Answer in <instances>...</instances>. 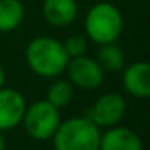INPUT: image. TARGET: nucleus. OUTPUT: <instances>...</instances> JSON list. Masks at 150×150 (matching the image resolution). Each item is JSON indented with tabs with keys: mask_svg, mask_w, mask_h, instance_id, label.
Here are the masks:
<instances>
[{
	"mask_svg": "<svg viewBox=\"0 0 150 150\" xmlns=\"http://www.w3.org/2000/svg\"><path fill=\"white\" fill-rule=\"evenodd\" d=\"M73 100V86L68 81H53L47 91V102L57 108H63Z\"/></svg>",
	"mask_w": 150,
	"mask_h": 150,
	"instance_id": "obj_13",
	"label": "nucleus"
},
{
	"mask_svg": "<svg viewBox=\"0 0 150 150\" xmlns=\"http://www.w3.org/2000/svg\"><path fill=\"white\" fill-rule=\"evenodd\" d=\"M66 69H68L69 81L78 87L86 89V91L97 89L103 82L102 66L98 65V62H95V60L89 58L86 55L69 58Z\"/></svg>",
	"mask_w": 150,
	"mask_h": 150,
	"instance_id": "obj_5",
	"label": "nucleus"
},
{
	"mask_svg": "<svg viewBox=\"0 0 150 150\" xmlns=\"http://www.w3.org/2000/svg\"><path fill=\"white\" fill-rule=\"evenodd\" d=\"M124 111H126V102L116 92H110V94H105L98 98L94 103V107L91 108V118L98 127H111L116 126L121 121V118L124 116Z\"/></svg>",
	"mask_w": 150,
	"mask_h": 150,
	"instance_id": "obj_6",
	"label": "nucleus"
},
{
	"mask_svg": "<svg viewBox=\"0 0 150 150\" xmlns=\"http://www.w3.org/2000/svg\"><path fill=\"white\" fill-rule=\"evenodd\" d=\"M24 129L33 139L47 140L55 134L57 127L62 123L60 118V108L53 107L47 100L34 102L33 105L26 107L23 115Z\"/></svg>",
	"mask_w": 150,
	"mask_h": 150,
	"instance_id": "obj_4",
	"label": "nucleus"
},
{
	"mask_svg": "<svg viewBox=\"0 0 150 150\" xmlns=\"http://www.w3.org/2000/svg\"><path fill=\"white\" fill-rule=\"evenodd\" d=\"M98 150H144L140 137L129 127L111 126L100 136Z\"/></svg>",
	"mask_w": 150,
	"mask_h": 150,
	"instance_id": "obj_9",
	"label": "nucleus"
},
{
	"mask_svg": "<svg viewBox=\"0 0 150 150\" xmlns=\"http://www.w3.org/2000/svg\"><path fill=\"white\" fill-rule=\"evenodd\" d=\"M0 150H5V137L2 134V131H0Z\"/></svg>",
	"mask_w": 150,
	"mask_h": 150,
	"instance_id": "obj_16",
	"label": "nucleus"
},
{
	"mask_svg": "<svg viewBox=\"0 0 150 150\" xmlns=\"http://www.w3.org/2000/svg\"><path fill=\"white\" fill-rule=\"evenodd\" d=\"M26 100L15 89L0 87V131L13 129L23 121Z\"/></svg>",
	"mask_w": 150,
	"mask_h": 150,
	"instance_id": "obj_7",
	"label": "nucleus"
},
{
	"mask_svg": "<svg viewBox=\"0 0 150 150\" xmlns=\"http://www.w3.org/2000/svg\"><path fill=\"white\" fill-rule=\"evenodd\" d=\"M26 62L36 74L55 78L66 69L69 57L63 42L49 36H40L33 39L26 47Z\"/></svg>",
	"mask_w": 150,
	"mask_h": 150,
	"instance_id": "obj_1",
	"label": "nucleus"
},
{
	"mask_svg": "<svg viewBox=\"0 0 150 150\" xmlns=\"http://www.w3.org/2000/svg\"><path fill=\"white\" fill-rule=\"evenodd\" d=\"M42 13L52 26H68L78 16V5L74 0H45Z\"/></svg>",
	"mask_w": 150,
	"mask_h": 150,
	"instance_id": "obj_10",
	"label": "nucleus"
},
{
	"mask_svg": "<svg viewBox=\"0 0 150 150\" xmlns=\"http://www.w3.org/2000/svg\"><path fill=\"white\" fill-rule=\"evenodd\" d=\"M100 129L91 118H69L53 134L55 150H98Z\"/></svg>",
	"mask_w": 150,
	"mask_h": 150,
	"instance_id": "obj_2",
	"label": "nucleus"
},
{
	"mask_svg": "<svg viewBox=\"0 0 150 150\" xmlns=\"http://www.w3.org/2000/svg\"><path fill=\"white\" fill-rule=\"evenodd\" d=\"M98 65L102 66L103 71H120L124 68V55L123 50L116 47L113 42L110 44H102L98 50Z\"/></svg>",
	"mask_w": 150,
	"mask_h": 150,
	"instance_id": "obj_12",
	"label": "nucleus"
},
{
	"mask_svg": "<svg viewBox=\"0 0 150 150\" xmlns=\"http://www.w3.org/2000/svg\"><path fill=\"white\" fill-rule=\"evenodd\" d=\"M24 18V7L20 0H0V33L15 31Z\"/></svg>",
	"mask_w": 150,
	"mask_h": 150,
	"instance_id": "obj_11",
	"label": "nucleus"
},
{
	"mask_svg": "<svg viewBox=\"0 0 150 150\" xmlns=\"http://www.w3.org/2000/svg\"><path fill=\"white\" fill-rule=\"evenodd\" d=\"M86 33L97 44H110L120 37L123 31L121 11L110 2H98L86 15Z\"/></svg>",
	"mask_w": 150,
	"mask_h": 150,
	"instance_id": "obj_3",
	"label": "nucleus"
},
{
	"mask_svg": "<svg viewBox=\"0 0 150 150\" xmlns=\"http://www.w3.org/2000/svg\"><path fill=\"white\" fill-rule=\"evenodd\" d=\"M4 82H5V71L4 66L0 65V87H4Z\"/></svg>",
	"mask_w": 150,
	"mask_h": 150,
	"instance_id": "obj_15",
	"label": "nucleus"
},
{
	"mask_svg": "<svg viewBox=\"0 0 150 150\" xmlns=\"http://www.w3.org/2000/svg\"><path fill=\"white\" fill-rule=\"evenodd\" d=\"M123 86L127 94L137 98H150V63L137 62L123 73Z\"/></svg>",
	"mask_w": 150,
	"mask_h": 150,
	"instance_id": "obj_8",
	"label": "nucleus"
},
{
	"mask_svg": "<svg viewBox=\"0 0 150 150\" xmlns=\"http://www.w3.org/2000/svg\"><path fill=\"white\" fill-rule=\"evenodd\" d=\"M63 47L69 58H74V57H81L87 52V40L81 36H71L63 42Z\"/></svg>",
	"mask_w": 150,
	"mask_h": 150,
	"instance_id": "obj_14",
	"label": "nucleus"
}]
</instances>
